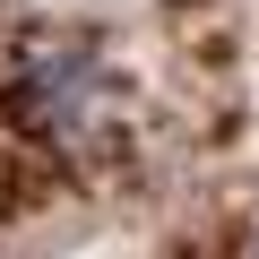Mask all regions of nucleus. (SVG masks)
I'll return each mask as SVG.
<instances>
[{"label":"nucleus","mask_w":259,"mask_h":259,"mask_svg":"<svg viewBox=\"0 0 259 259\" xmlns=\"http://www.w3.org/2000/svg\"><path fill=\"white\" fill-rule=\"evenodd\" d=\"M26 104H35L52 130H78L87 104H95V61H87V52H44V61L26 69Z\"/></svg>","instance_id":"f257e3e1"}]
</instances>
